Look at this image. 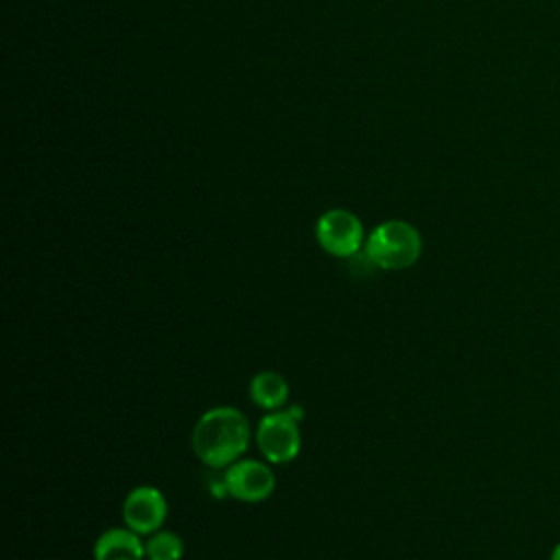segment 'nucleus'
<instances>
[{"label": "nucleus", "instance_id": "6", "mask_svg": "<svg viewBox=\"0 0 560 560\" xmlns=\"http://www.w3.org/2000/svg\"><path fill=\"white\" fill-rule=\"evenodd\" d=\"M168 514L166 497L155 486H136L122 501V521L140 536L162 529Z\"/></svg>", "mask_w": 560, "mask_h": 560}, {"label": "nucleus", "instance_id": "9", "mask_svg": "<svg viewBox=\"0 0 560 560\" xmlns=\"http://www.w3.org/2000/svg\"><path fill=\"white\" fill-rule=\"evenodd\" d=\"M147 560H182L184 558V540L179 534L171 529H158L144 540Z\"/></svg>", "mask_w": 560, "mask_h": 560}, {"label": "nucleus", "instance_id": "1", "mask_svg": "<svg viewBox=\"0 0 560 560\" xmlns=\"http://www.w3.org/2000/svg\"><path fill=\"white\" fill-rule=\"evenodd\" d=\"M249 420L238 407L232 405H219L203 411L190 433L195 457L212 470H225L230 464L241 459L249 446Z\"/></svg>", "mask_w": 560, "mask_h": 560}, {"label": "nucleus", "instance_id": "4", "mask_svg": "<svg viewBox=\"0 0 560 560\" xmlns=\"http://www.w3.org/2000/svg\"><path fill=\"white\" fill-rule=\"evenodd\" d=\"M315 238L326 254L337 258H352L365 245V234L359 217L343 208L326 210L317 219Z\"/></svg>", "mask_w": 560, "mask_h": 560}, {"label": "nucleus", "instance_id": "3", "mask_svg": "<svg viewBox=\"0 0 560 560\" xmlns=\"http://www.w3.org/2000/svg\"><path fill=\"white\" fill-rule=\"evenodd\" d=\"M254 438L258 451L269 464H289L300 455L302 448L300 420L293 418L287 407L278 411H267L258 420Z\"/></svg>", "mask_w": 560, "mask_h": 560}, {"label": "nucleus", "instance_id": "10", "mask_svg": "<svg viewBox=\"0 0 560 560\" xmlns=\"http://www.w3.org/2000/svg\"><path fill=\"white\" fill-rule=\"evenodd\" d=\"M549 560H560V542L553 545V549H551V553H549Z\"/></svg>", "mask_w": 560, "mask_h": 560}, {"label": "nucleus", "instance_id": "8", "mask_svg": "<svg viewBox=\"0 0 560 560\" xmlns=\"http://www.w3.org/2000/svg\"><path fill=\"white\" fill-rule=\"evenodd\" d=\"M249 398L256 407L265 411L284 409L289 402V383L280 372L262 370L249 381Z\"/></svg>", "mask_w": 560, "mask_h": 560}, {"label": "nucleus", "instance_id": "7", "mask_svg": "<svg viewBox=\"0 0 560 560\" xmlns=\"http://www.w3.org/2000/svg\"><path fill=\"white\" fill-rule=\"evenodd\" d=\"M94 560H147L144 540L133 529L107 527L98 534L92 549Z\"/></svg>", "mask_w": 560, "mask_h": 560}, {"label": "nucleus", "instance_id": "5", "mask_svg": "<svg viewBox=\"0 0 560 560\" xmlns=\"http://www.w3.org/2000/svg\"><path fill=\"white\" fill-rule=\"evenodd\" d=\"M228 494L241 503L267 501L276 490V475L269 462L241 457L223 470Z\"/></svg>", "mask_w": 560, "mask_h": 560}, {"label": "nucleus", "instance_id": "2", "mask_svg": "<svg viewBox=\"0 0 560 560\" xmlns=\"http://www.w3.org/2000/svg\"><path fill=\"white\" fill-rule=\"evenodd\" d=\"M422 254V236L407 221L378 223L365 238L363 256L368 262L383 271H400L418 262Z\"/></svg>", "mask_w": 560, "mask_h": 560}]
</instances>
